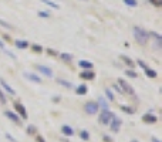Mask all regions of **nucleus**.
<instances>
[{
  "mask_svg": "<svg viewBox=\"0 0 162 142\" xmlns=\"http://www.w3.org/2000/svg\"><path fill=\"white\" fill-rule=\"evenodd\" d=\"M44 4H47V6H50V7H53V9H58L60 6L57 4V3H54V1H51V0H41Z\"/></svg>",
  "mask_w": 162,
  "mask_h": 142,
  "instance_id": "nucleus-23",
  "label": "nucleus"
},
{
  "mask_svg": "<svg viewBox=\"0 0 162 142\" xmlns=\"http://www.w3.org/2000/svg\"><path fill=\"white\" fill-rule=\"evenodd\" d=\"M37 142H46V141H44V138L41 135H37Z\"/></svg>",
  "mask_w": 162,
  "mask_h": 142,
  "instance_id": "nucleus-38",
  "label": "nucleus"
},
{
  "mask_svg": "<svg viewBox=\"0 0 162 142\" xmlns=\"http://www.w3.org/2000/svg\"><path fill=\"white\" fill-rule=\"evenodd\" d=\"M47 53H49L50 55H56V51H54V50H51V48H50V50H47Z\"/></svg>",
  "mask_w": 162,
  "mask_h": 142,
  "instance_id": "nucleus-39",
  "label": "nucleus"
},
{
  "mask_svg": "<svg viewBox=\"0 0 162 142\" xmlns=\"http://www.w3.org/2000/svg\"><path fill=\"white\" fill-rule=\"evenodd\" d=\"M137 63H138V65H139L141 68H144V70H146V68H148V65L145 64V61H142V60H138Z\"/></svg>",
  "mask_w": 162,
  "mask_h": 142,
  "instance_id": "nucleus-34",
  "label": "nucleus"
},
{
  "mask_svg": "<svg viewBox=\"0 0 162 142\" xmlns=\"http://www.w3.org/2000/svg\"><path fill=\"white\" fill-rule=\"evenodd\" d=\"M0 26H1V27H4V29H9V30H10V29H13V26H11V24L7 23V22H4V20H1V19H0Z\"/></svg>",
  "mask_w": 162,
  "mask_h": 142,
  "instance_id": "nucleus-27",
  "label": "nucleus"
},
{
  "mask_svg": "<svg viewBox=\"0 0 162 142\" xmlns=\"http://www.w3.org/2000/svg\"><path fill=\"white\" fill-rule=\"evenodd\" d=\"M104 141H108V142H111V138H110V136H104Z\"/></svg>",
  "mask_w": 162,
  "mask_h": 142,
  "instance_id": "nucleus-41",
  "label": "nucleus"
},
{
  "mask_svg": "<svg viewBox=\"0 0 162 142\" xmlns=\"http://www.w3.org/2000/svg\"><path fill=\"white\" fill-rule=\"evenodd\" d=\"M6 138H7V139H9L10 142H17L16 139H14V138H13V136H11L10 134H6Z\"/></svg>",
  "mask_w": 162,
  "mask_h": 142,
  "instance_id": "nucleus-37",
  "label": "nucleus"
},
{
  "mask_svg": "<svg viewBox=\"0 0 162 142\" xmlns=\"http://www.w3.org/2000/svg\"><path fill=\"white\" fill-rule=\"evenodd\" d=\"M36 70L39 71L40 74H43V75L49 77V78H51V77H53V71H51V68L46 67V65H36Z\"/></svg>",
  "mask_w": 162,
  "mask_h": 142,
  "instance_id": "nucleus-6",
  "label": "nucleus"
},
{
  "mask_svg": "<svg viewBox=\"0 0 162 142\" xmlns=\"http://www.w3.org/2000/svg\"><path fill=\"white\" fill-rule=\"evenodd\" d=\"M84 111L88 114V115H95L100 108H98V104L94 103V101H88V103L84 104Z\"/></svg>",
  "mask_w": 162,
  "mask_h": 142,
  "instance_id": "nucleus-3",
  "label": "nucleus"
},
{
  "mask_svg": "<svg viewBox=\"0 0 162 142\" xmlns=\"http://www.w3.org/2000/svg\"><path fill=\"white\" fill-rule=\"evenodd\" d=\"M61 134L65 136H73L74 135V129L70 125H63L61 126Z\"/></svg>",
  "mask_w": 162,
  "mask_h": 142,
  "instance_id": "nucleus-14",
  "label": "nucleus"
},
{
  "mask_svg": "<svg viewBox=\"0 0 162 142\" xmlns=\"http://www.w3.org/2000/svg\"><path fill=\"white\" fill-rule=\"evenodd\" d=\"M121 110L124 111L125 114H134V112H135V110H134L132 107H128V105H122Z\"/></svg>",
  "mask_w": 162,
  "mask_h": 142,
  "instance_id": "nucleus-22",
  "label": "nucleus"
},
{
  "mask_svg": "<svg viewBox=\"0 0 162 142\" xmlns=\"http://www.w3.org/2000/svg\"><path fill=\"white\" fill-rule=\"evenodd\" d=\"M114 117H115V115H114V112H111L110 110H105V111H103V112L100 114L98 121H100V124H103V125H108Z\"/></svg>",
  "mask_w": 162,
  "mask_h": 142,
  "instance_id": "nucleus-2",
  "label": "nucleus"
},
{
  "mask_svg": "<svg viewBox=\"0 0 162 142\" xmlns=\"http://www.w3.org/2000/svg\"><path fill=\"white\" fill-rule=\"evenodd\" d=\"M80 78L81 80H94L95 78V74H94V71H91V70H82V72L80 74Z\"/></svg>",
  "mask_w": 162,
  "mask_h": 142,
  "instance_id": "nucleus-10",
  "label": "nucleus"
},
{
  "mask_svg": "<svg viewBox=\"0 0 162 142\" xmlns=\"http://www.w3.org/2000/svg\"><path fill=\"white\" fill-rule=\"evenodd\" d=\"M97 104H98V108H100V110H103V111L110 110V107H108V101H107L104 97H100V98H98V101H97Z\"/></svg>",
  "mask_w": 162,
  "mask_h": 142,
  "instance_id": "nucleus-13",
  "label": "nucleus"
},
{
  "mask_svg": "<svg viewBox=\"0 0 162 142\" xmlns=\"http://www.w3.org/2000/svg\"><path fill=\"white\" fill-rule=\"evenodd\" d=\"M23 75H24L26 80H29V81H32V82H36V84H40L41 82V78L37 74H34V72H24Z\"/></svg>",
  "mask_w": 162,
  "mask_h": 142,
  "instance_id": "nucleus-7",
  "label": "nucleus"
},
{
  "mask_svg": "<svg viewBox=\"0 0 162 142\" xmlns=\"http://www.w3.org/2000/svg\"><path fill=\"white\" fill-rule=\"evenodd\" d=\"M142 121L146 122V124H155V122L158 121V117L154 115V114H151V112H148V114H145V115L142 117Z\"/></svg>",
  "mask_w": 162,
  "mask_h": 142,
  "instance_id": "nucleus-9",
  "label": "nucleus"
},
{
  "mask_svg": "<svg viewBox=\"0 0 162 142\" xmlns=\"http://www.w3.org/2000/svg\"><path fill=\"white\" fill-rule=\"evenodd\" d=\"M3 51H4V53H6V54H7L9 57H11V58H14V60H16V55H14V54H11V53H10L9 50H6V48H3Z\"/></svg>",
  "mask_w": 162,
  "mask_h": 142,
  "instance_id": "nucleus-36",
  "label": "nucleus"
},
{
  "mask_svg": "<svg viewBox=\"0 0 162 142\" xmlns=\"http://www.w3.org/2000/svg\"><path fill=\"white\" fill-rule=\"evenodd\" d=\"M125 74H127L128 77H131V78H137V77H138V74L134 70H127V71H125Z\"/></svg>",
  "mask_w": 162,
  "mask_h": 142,
  "instance_id": "nucleus-28",
  "label": "nucleus"
},
{
  "mask_svg": "<svg viewBox=\"0 0 162 142\" xmlns=\"http://www.w3.org/2000/svg\"><path fill=\"white\" fill-rule=\"evenodd\" d=\"M134 37L137 40L139 44H146L148 43V39H149V36H148V32H145L144 29H141V27H134Z\"/></svg>",
  "mask_w": 162,
  "mask_h": 142,
  "instance_id": "nucleus-1",
  "label": "nucleus"
},
{
  "mask_svg": "<svg viewBox=\"0 0 162 142\" xmlns=\"http://www.w3.org/2000/svg\"><path fill=\"white\" fill-rule=\"evenodd\" d=\"M78 65H80L82 70H91V68H92V63H91V61H87V60H81L80 63H78Z\"/></svg>",
  "mask_w": 162,
  "mask_h": 142,
  "instance_id": "nucleus-16",
  "label": "nucleus"
},
{
  "mask_svg": "<svg viewBox=\"0 0 162 142\" xmlns=\"http://www.w3.org/2000/svg\"><path fill=\"white\" fill-rule=\"evenodd\" d=\"M132 142H138V141H132Z\"/></svg>",
  "mask_w": 162,
  "mask_h": 142,
  "instance_id": "nucleus-43",
  "label": "nucleus"
},
{
  "mask_svg": "<svg viewBox=\"0 0 162 142\" xmlns=\"http://www.w3.org/2000/svg\"><path fill=\"white\" fill-rule=\"evenodd\" d=\"M0 48H1V50H3V48H4V44H3V43H1V41H0Z\"/></svg>",
  "mask_w": 162,
  "mask_h": 142,
  "instance_id": "nucleus-42",
  "label": "nucleus"
},
{
  "mask_svg": "<svg viewBox=\"0 0 162 142\" xmlns=\"http://www.w3.org/2000/svg\"><path fill=\"white\" fill-rule=\"evenodd\" d=\"M4 115H6L10 121H13V122H16V124H20V117L17 115L16 112H13V111H6Z\"/></svg>",
  "mask_w": 162,
  "mask_h": 142,
  "instance_id": "nucleus-11",
  "label": "nucleus"
},
{
  "mask_svg": "<svg viewBox=\"0 0 162 142\" xmlns=\"http://www.w3.org/2000/svg\"><path fill=\"white\" fill-rule=\"evenodd\" d=\"M113 88L115 90V91H117V93H120V94H124V93H122V90L120 88V85H118V84H114Z\"/></svg>",
  "mask_w": 162,
  "mask_h": 142,
  "instance_id": "nucleus-35",
  "label": "nucleus"
},
{
  "mask_svg": "<svg viewBox=\"0 0 162 142\" xmlns=\"http://www.w3.org/2000/svg\"><path fill=\"white\" fill-rule=\"evenodd\" d=\"M14 46L17 48H20V50H24V48L29 47V43L26 41V40H16L14 41Z\"/></svg>",
  "mask_w": 162,
  "mask_h": 142,
  "instance_id": "nucleus-15",
  "label": "nucleus"
},
{
  "mask_svg": "<svg viewBox=\"0 0 162 142\" xmlns=\"http://www.w3.org/2000/svg\"><path fill=\"white\" fill-rule=\"evenodd\" d=\"M14 110L20 114V117H22L23 119H27V112H26V108L20 103H14Z\"/></svg>",
  "mask_w": 162,
  "mask_h": 142,
  "instance_id": "nucleus-8",
  "label": "nucleus"
},
{
  "mask_svg": "<svg viewBox=\"0 0 162 142\" xmlns=\"http://www.w3.org/2000/svg\"><path fill=\"white\" fill-rule=\"evenodd\" d=\"M32 47H33V50H34L36 53H41V51H43V47H41V46H39V44H33Z\"/></svg>",
  "mask_w": 162,
  "mask_h": 142,
  "instance_id": "nucleus-30",
  "label": "nucleus"
},
{
  "mask_svg": "<svg viewBox=\"0 0 162 142\" xmlns=\"http://www.w3.org/2000/svg\"><path fill=\"white\" fill-rule=\"evenodd\" d=\"M80 136H81V139H82V141H88V139H90V134H88V131L82 129V131L80 132Z\"/></svg>",
  "mask_w": 162,
  "mask_h": 142,
  "instance_id": "nucleus-24",
  "label": "nucleus"
},
{
  "mask_svg": "<svg viewBox=\"0 0 162 142\" xmlns=\"http://www.w3.org/2000/svg\"><path fill=\"white\" fill-rule=\"evenodd\" d=\"M58 84H61V85H64L65 88H73V84L70 82V81H65V80H63V78H58Z\"/></svg>",
  "mask_w": 162,
  "mask_h": 142,
  "instance_id": "nucleus-20",
  "label": "nucleus"
},
{
  "mask_svg": "<svg viewBox=\"0 0 162 142\" xmlns=\"http://www.w3.org/2000/svg\"><path fill=\"white\" fill-rule=\"evenodd\" d=\"M27 132H29V134H36V132H37V128L34 125H29L27 126Z\"/></svg>",
  "mask_w": 162,
  "mask_h": 142,
  "instance_id": "nucleus-29",
  "label": "nucleus"
},
{
  "mask_svg": "<svg viewBox=\"0 0 162 142\" xmlns=\"http://www.w3.org/2000/svg\"><path fill=\"white\" fill-rule=\"evenodd\" d=\"M105 95H107V98H108V101H114V100H115L113 91H111L110 88H105Z\"/></svg>",
  "mask_w": 162,
  "mask_h": 142,
  "instance_id": "nucleus-25",
  "label": "nucleus"
},
{
  "mask_svg": "<svg viewBox=\"0 0 162 142\" xmlns=\"http://www.w3.org/2000/svg\"><path fill=\"white\" fill-rule=\"evenodd\" d=\"M108 125H110V128H111V131H113V132H118V131H120V128H121V125H122V119L114 117Z\"/></svg>",
  "mask_w": 162,
  "mask_h": 142,
  "instance_id": "nucleus-5",
  "label": "nucleus"
},
{
  "mask_svg": "<svg viewBox=\"0 0 162 142\" xmlns=\"http://www.w3.org/2000/svg\"><path fill=\"white\" fill-rule=\"evenodd\" d=\"M120 58H121L122 61H124V63L127 64V65H128V67H134V61H132V60H131L130 57H127V55H121V57H120Z\"/></svg>",
  "mask_w": 162,
  "mask_h": 142,
  "instance_id": "nucleus-19",
  "label": "nucleus"
},
{
  "mask_svg": "<svg viewBox=\"0 0 162 142\" xmlns=\"http://www.w3.org/2000/svg\"><path fill=\"white\" fill-rule=\"evenodd\" d=\"M60 60H63L64 63H71L73 55L68 54V53H60Z\"/></svg>",
  "mask_w": 162,
  "mask_h": 142,
  "instance_id": "nucleus-18",
  "label": "nucleus"
},
{
  "mask_svg": "<svg viewBox=\"0 0 162 142\" xmlns=\"http://www.w3.org/2000/svg\"><path fill=\"white\" fill-rule=\"evenodd\" d=\"M154 6H156V7H161L162 6V0H149Z\"/></svg>",
  "mask_w": 162,
  "mask_h": 142,
  "instance_id": "nucleus-32",
  "label": "nucleus"
},
{
  "mask_svg": "<svg viewBox=\"0 0 162 142\" xmlns=\"http://www.w3.org/2000/svg\"><path fill=\"white\" fill-rule=\"evenodd\" d=\"M145 74H146V77H149V78H155V77H156V71L151 70V68H146Z\"/></svg>",
  "mask_w": 162,
  "mask_h": 142,
  "instance_id": "nucleus-21",
  "label": "nucleus"
},
{
  "mask_svg": "<svg viewBox=\"0 0 162 142\" xmlns=\"http://www.w3.org/2000/svg\"><path fill=\"white\" fill-rule=\"evenodd\" d=\"M39 16H40L41 19H49L50 13H47V11H39Z\"/></svg>",
  "mask_w": 162,
  "mask_h": 142,
  "instance_id": "nucleus-33",
  "label": "nucleus"
},
{
  "mask_svg": "<svg viewBox=\"0 0 162 142\" xmlns=\"http://www.w3.org/2000/svg\"><path fill=\"white\" fill-rule=\"evenodd\" d=\"M124 3L127 6H131V7H137L138 6V0H124Z\"/></svg>",
  "mask_w": 162,
  "mask_h": 142,
  "instance_id": "nucleus-26",
  "label": "nucleus"
},
{
  "mask_svg": "<svg viewBox=\"0 0 162 142\" xmlns=\"http://www.w3.org/2000/svg\"><path fill=\"white\" fill-rule=\"evenodd\" d=\"M0 85H1V88H3L6 93H9L10 95H14V94H16V91H14L13 88L10 87V85H9V84H7V82H6V81H4L3 78H0Z\"/></svg>",
  "mask_w": 162,
  "mask_h": 142,
  "instance_id": "nucleus-12",
  "label": "nucleus"
},
{
  "mask_svg": "<svg viewBox=\"0 0 162 142\" xmlns=\"http://www.w3.org/2000/svg\"><path fill=\"white\" fill-rule=\"evenodd\" d=\"M6 101H7V98H6V95H4V93L0 90V103L6 104Z\"/></svg>",
  "mask_w": 162,
  "mask_h": 142,
  "instance_id": "nucleus-31",
  "label": "nucleus"
},
{
  "mask_svg": "<svg viewBox=\"0 0 162 142\" xmlns=\"http://www.w3.org/2000/svg\"><path fill=\"white\" fill-rule=\"evenodd\" d=\"M151 141H152V142H161L158 138H156V136H151Z\"/></svg>",
  "mask_w": 162,
  "mask_h": 142,
  "instance_id": "nucleus-40",
  "label": "nucleus"
},
{
  "mask_svg": "<svg viewBox=\"0 0 162 142\" xmlns=\"http://www.w3.org/2000/svg\"><path fill=\"white\" fill-rule=\"evenodd\" d=\"M117 82H118V85H120V88L122 90V93H128V94L131 95H135V91H134V88L131 87L130 84L125 81V80L122 78H118L117 80Z\"/></svg>",
  "mask_w": 162,
  "mask_h": 142,
  "instance_id": "nucleus-4",
  "label": "nucleus"
},
{
  "mask_svg": "<svg viewBox=\"0 0 162 142\" xmlns=\"http://www.w3.org/2000/svg\"><path fill=\"white\" fill-rule=\"evenodd\" d=\"M87 91H88V88H87V85H85V84H81V85H78V87L75 88V93H77V95L87 94Z\"/></svg>",
  "mask_w": 162,
  "mask_h": 142,
  "instance_id": "nucleus-17",
  "label": "nucleus"
}]
</instances>
